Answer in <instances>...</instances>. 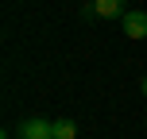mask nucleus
Returning <instances> with one entry per match:
<instances>
[{"mask_svg":"<svg viewBox=\"0 0 147 139\" xmlns=\"http://www.w3.org/2000/svg\"><path fill=\"white\" fill-rule=\"evenodd\" d=\"M20 139H54V124L43 116H27L20 124Z\"/></svg>","mask_w":147,"mask_h":139,"instance_id":"nucleus-1","label":"nucleus"},{"mask_svg":"<svg viewBox=\"0 0 147 139\" xmlns=\"http://www.w3.org/2000/svg\"><path fill=\"white\" fill-rule=\"evenodd\" d=\"M93 15L97 19H124L128 8H124V0H93Z\"/></svg>","mask_w":147,"mask_h":139,"instance_id":"nucleus-2","label":"nucleus"},{"mask_svg":"<svg viewBox=\"0 0 147 139\" xmlns=\"http://www.w3.org/2000/svg\"><path fill=\"white\" fill-rule=\"evenodd\" d=\"M120 23H124L128 39H147V12H128Z\"/></svg>","mask_w":147,"mask_h":139,"instance_id":"nucleus-3","label":"nucleus"},{"mask_svg":"<svg viewBox=\"0 0 147 139\" xmlns=\"http://www.w3.org/2000/svg\"><path fill=\"white\" fill-rule=\"evenodd\" d=\"M74 135H78L74 120H54V139H74Z\"/></svg>","mask_w":147,"mask_h":139,"instance_id":"nucleus-4","label":"nucleus"},{"mask_svg":"<svg viewBox=\"0 0 147 139\" xmlns=\"http://www.w3.org/2000/svg\"><path fill=\"white\" fill-rule=\"evenodd\" d=\"M140 89H143V97H147V77H143V81H140Z\"/></svg>","mask_w":147,"mask_h":139,"instance_id":"nucleus-5","label":"nucleus"},{"mask_svg":"<svg viewBox=\"0 0 147 139\" xmlns=\"http://www.w3.org/2000/svg\"><path fill=\"white\" fill-rule=\"evenodd\" d=\"M85 4H93V0H85Z\"/></svg>","mask_w":147,"mask_h":139,"instance_id":"nucleus-6","label":"nucleus"}]
</instances>
